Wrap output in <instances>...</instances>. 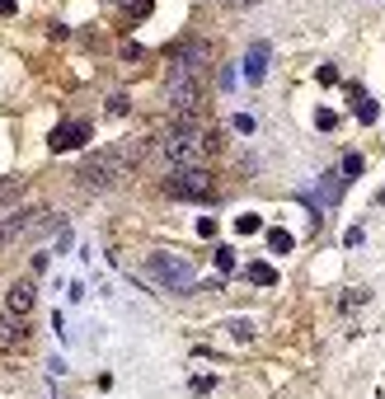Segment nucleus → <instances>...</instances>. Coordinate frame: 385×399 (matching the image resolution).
<instances>
[{
	"instance_id": "aec40b11",
	"label": "nucleus",
	"mask_w": 385,
	"mask_h": 399,
	"mask_svg": "<svg viewBox=\"0 0 385 399\" xmlns=\"http://www.w3.org/2000/svg\"><path fill=\"white\" fill-rule=\"evenodd\" d=\"M235 231H240V235H254V231H259V216H254V212L240 216V221H235Z\"/></svg>"
},
{
	"instance_id": "39448f33",
	"label": "nucleus",
	"mask_w": 385,
	"mask_h": 399,
	"mask_svg": "<svg viewBox=\"0 0 385 399\" xmlns=\"http://www.w3.org/2000/svg\"><path fill=\"white\" fill-rule=\"evenodd\" d=\"M165 94H170V108H174V113H198V108H202V76L170 71V80H165Z\"/></svg>"
},
{
	"instance_id": "f257e3e1",
	"label": "nucleus",
	"mask_w": 385,
	"mask_h": 399,
	"mask_svg": "<svg viewBox=\"0 0 385 399\" xmlns=\"http://www.w3.org/2000/svg\"><path fill=\"white\" fill-rule=\"evenodd\" d=\"M216 141L202 132V127H174L170 137H160V155H165V165L174 169H198L202 155L212 151Z\"/></svg>"
},
{
	"instance_id": "f3484780",
	"label": "nucleus",
	"mask_w": 385,
	"mask_h": 399,
	"mask_svg": "<svg viewBox=\"0 0 385 399\" xmlns=\"http://www.w3.org/2000/svg\"><path fill=\"white\" fill-rule=\"evenodd\" d=\"M353 94H357V118H362V123H376V104H371V99L357 90V85H353Z\"/></svg>"
},
{
	"instance_id": "dca6fc26",
	"label": "nucleus",
	"mask_w": 385,
	"mask_h": 399,
	"mask_svg": "<svg viewBox=\"0 0 385 399\" xmlns=\"http://www.w3.org/2000/svg\"><path fill=\"white\" fill-rule=\"evenodd\" d=\"M19 193H24V179H15V174H10V179H0V202H15Z\"/></svg>"
},
{
	"instance_id": "6e6552de",
	"label": "nucleus",
	"mask_w": 385,
	"mask_h": 399,
	"mask_svg": "<svg viewBox=\"0 0 385 399\" xmlns=\"http://www.w3.org/2000/svg\"><path fill=\"white\" fill-rule=\"evenodd\" d=\"M268 62H273V43H254V47H249V57H245V80H249V85H263Z\"/></svg>"
},
{
	"instance_id": "5701e85b",
	"label": "nucleus",
	"mask_w": 385,
	"mask_h": 399,
	"mask_svg": "<svg viewBox=\"0 0 385 399\" xmlns=\"http://www.w3.org/2000/svg\"><path fill=\"white\" fill-rule=\"evenodd\" d=\"M343 174L357 179V174H362V155H348V160H343Z\"/></svg>"
},
{
	"instance_id": "1a4fd4ad",
	"label": "nucleus",
	"mask_w": 385,
	"mask_h": 399,
	"mask_svg": "<svg viewBox=\"0 0 385 399\" xmlns=\"http://www.w3.org/2000/svg\"><path fill=\"white\" fill-rule=\"evenodd\" d=\"M33 301H38V292H33V282H15V287L5 292V306H10V315H19V320H24V315L33 310Z\"/></svg>"
},
{
	"instance_id": "4be33fe9",
	"label": "nucleus",
	"mask_w": 385,
	"mask_h": 399,
	"mask_svg": "<svg viewBox=\"0 0 385 399\" xmlns=\"http://www.w3.org/2000/svg\"><path fill=\"white\" fill-rule=\"evenodd\" d=\"M315 123H320V132H334V123H339V118H334L329 108H320V113H315Z\"/></svg>"
},
{
	"instance_id": "ddd939ff",
	"label": "nucleus",
	"mask_w": 385,
	"mask_h": 399,
	"mask_svg": "<svg viewBox=\"0 0 385 399\" xmlns=\"http://www.w3.org/2000/svg\"><path fill=\"white\" fill-rule=\"evenodd\" d=\"M339 188H343V179H339V174H324V179H320V188H315V198H320V202H334V198H339Z\"/></svg>"
},
{
	"instance_id": "9b49d317",
	"label": "nucleus",
	"mask_w": 385,
	"mask_h": 399,
	"mask_svg": "<svg viewBox=\"0 0 385 399\" xmlns=\"http://www.w3.org/2000/svg\"><path fill=\"white\" fill-rule=\"evenodd\" d=\"M24 338H29V329L19 315H0V348H19Z\"/></svg>"
},
{
	"instance_id": "423d86ee",
	"label": "nucleus",
	"mask_w": 385,
	"mask_h": 399,
	"mask_svg": "<svg viewBox=\"0 0 385 399\" xmlns=\"http://www.w3.org/2000/svg\"><path fill=\"white\" fill-rule=\"evenodd\" d=\"M207 62H212V43H202V38L179 43V47L170 52V71H188V76H202V71H207Z\"/></svg>"
},
{
	"instance_id": "b1692460",
	"label": "nucleus",
	"mask_w": 385,
	"mask_h": 399,
	"mask_svg": "<svg viewBox=\"0 0 385 399\" xmlns=\"http://www.w3.org/2000/svg\"><path fill=\"white\" fill-rule=\"evenodd\" d=\"M198 235H202V240H212V235H216V221H212V216H202V221H198Z\"/></svg>"
},
{
	"instance_id": "f03ea898",
	"label": "nucleus",
	"mask_w": 385,
	"mask_h": 399,
	"mask_svg": "<svg viewBox=\"0 0 385 399\" xmlns=\"http://www.w3.org/2000/svg\"><path fill=\"white\" fill-rule=\"evenodd\" d=\"M146 277L160 282V292H174V296L198 292V268L188 259H179V254H170V249H160V254L146 259Z\"/></svg>"
},
{
	"instance_id": "393cba45",
	"label": "nucleus",
	"mask_w": 385,
	"mask_h": 399,
	"mask_svg": "<svg viewBox=\"0 0 385 399\" xmlns=\"http://www.w3.org/2000/svg\"><path fill=\"white\" fill-rule=\"evenodd\" d=\"M0 15H15V0H0Z\"/></svg>"
},
{
	"instance_id": "0eeeda50",
	"label": "nucleus",
	"mask_w": 385,
	"mask_h": 399,
	"mask_svg": "<svg viewBox=\"0 0 385 399\" xmlns=\"http://www.w3.org/2000/svg\"><path fill=\"white\" fill-rule=\"evenodd\" d=\"M94 137V127L80 118V123H57L52 127V137H47V146L52 151H76V146H85V141Z\"/></svg>"
},
{
	"instance_id": "20e7f679",
	"label": "nucleus",
	"mask_w": 385,
	"mask_h": 399,
	"mask_svg": "<svg viewBox=\"0 0 385 399\" xmlns=\"http://www.w3.org/2000/svg\"><path fill=\"white\" fill-rule=\"evenodd\" d=\"M160 188H165V198H193V202H198V198L207 202V198L216 193L212 174H207L202 165H198V169H174V174H170Z\"/></svg>"
},
{
	"instance_id": "4468645a",
	"label": "nucleus",
	"mask_w": 385,
	"mask_h": 399,
	"mask_svg": "<svg viewBox=\"0 0 385 399\" xmlns=\"http://www.w3.org/2000/svg\"><path fill=\"white\" fill-rule=\"evenodd\" d=\"M292 245H296L292 231H268V249H273V254H287Z\"/></svg>"
},
{
	"instance_id": "6ab92c4d",
	"label": "nucleus",
	"mask_w": 385,
	"mask_h": 399,
	"mask_svg": "<svg viewBox=\"0 0 385 399\" xmlns=\"http://www.w3.org/2000/svg\"><path fill=\"white\" fill-rule=\"evenodd\" d=\"M127 108H132V99H127V94H108V113H113V118H118V113H127Z\"/></svg>"
},
{
	"instance_id": "2eb2a0df",
	"label": "nucleus",
	"mask_w": 385,
	"mask_h": 399,
	"mask_svg": "<svg viewBox=\"0 0 385 399\" xmlns=\"http://www.w3.org/2000/svg\"><path fill=\"white\" fill-rule=\"evenodd\" d=\"M123 10H127V19H146L155 10V0H123Z\"/></svg>"
},
{
	"instance_id": "7ed1b4c3",
	"label": "nucleus",
	"mask_w": 385,
	"mask_h": 399,
	"mask_svg": "<svg viewBox=\"0 0 385 399\" xmlns=\"http://www.w3.org/2000/svg\"><path fill=\"white\" fill-rule=\"evenodd\" d=\"M123 179H127V165H123L113 151L85 155V160H80V169H76V184H80V188H94V193H104V188L123 184Z\"/></svg>"
},
{
	"instance_id": "a211bd4d",
	"label": "nucleus",
	"mask_w": 385,
	"mask_h": 399,
	"mask_svg": "<svg viewBox=\"0 0 385 399\" xmlns=\"http://www.w3.org/2000/svg\"><path fill=\"white\" fill-rule=\"evenodd\" d=\"M216 273H235V249H216Z\"/></svg>"
},
{
	"instance_id": "412c9836",
	"label": "nucleus",
	"mask_w": 385,
	"mask_h": 399,
	"mask_svg": "<svg viewBox=\"0 0 385 399\" xmlns=\"http://www.w3.org/2000/svg\"><path fill=\"white\" fill-rule=\"evenodd\" d=\"M212 376H193V381H188V390H193V395H207V390H212Z\"/></svg>"
},
{
	"instance_id": "f8f14e48",
	"label": "nucleus",
	"mask_w": 385,
	"mask_h": 399,
	"mask_svg": "<svg viewBox=\"0 0 385 399\" xmlns=\"http://www.w3.org/2000/svg\"><path fill=\"white\" fill-rule=\"evenodd\" d=\"M245 277L254 282V287H278V268H273V263H249Z\"/></svg>"
},
{
	"instance_id": "9d476101",
	"label": "nucleus",
	"mask_w": 385,
	"mask_h": 399,
	"mask_svg": "<svg viewBox=\"0 0 385 399\" xmlns=\"http://www.w3.org/2000/svg\"><path fill=\"white\" fill-rule=\"evenodd\" d=\"M33 216H38V212H10V216H5V221H0V249L29 231V226H33Z\"/></svg>"
}]
</instances>
